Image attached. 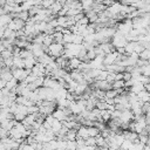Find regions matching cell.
I'll list each match as a JSON object with an SVG mask.
<instances>
[{
	"instance_id": "1",
	"label": "cell",
	"mask_w": 150,
	"mask_h": 150,
	"mask_svg": "<svg viewBox=\"0 0 150 150\" xmlns=\"http://www.w3.org/2000/svg\"><path fill=\"white\" fill-rule=\"evenodd\" d=\"M64 52V46L63 43H59V42H53L50 43L47 49H46V53L49 54L50 56L53 57H57V56H61Z\"/></svg>"
},
{
	"instance_id": "2",
	"label": "cell",
	"mask_w": 150,
	"mask_h": 150,
	"mask_svg": "<svg viewBox=\"0 0 150 150\" xmlns=\"http://www.w3.org/2000/svg\"><path fill=\"white\" fill-rule=\"evenodd\" d=\"M112 40H111V45L115 47V49H117V48H121V47H124L125 45H127V39H125V35H123L121 32H118L117 29H116V32H115V34L112 35V38H111Z\"/></svg>"
},
{
	"instance_id": "3",
	"label": "cell",
	"mask_w": 150,
	"mask_h": 150,
	"mask_svg": "<svg viewBox=\"0 0 150 150\" xmlns=\"http://www.w3.org/2000/svg\"><path fill=\"white\" fill-rule=\"evenodd\" d=\"M30 73H32V69H26V68H14L12 70L13 77L16 81H20V82H22L26 79V76L28 74H30Z\"/></svg>"
},
{
	"instance_id": "4",
	"label": "cell",
	"mask_w": 150,
	"mask_h": 150,
	"mask_svg": "<svg viewBox=\"0 0 150 150\" xmlns=\"http://www.w3.org/2000/svg\"><path fill=\"white\" fill-rule=\"evenodd\" d=\"M25 26H26V22L23 20H21L19 18H14V19H12V21L6 27L9 28V29H12V30H14V32H16L19 29H23Z\"/></svg>"
},
{
	"instance_id": "5",
	"label": "cell",
	"mask_w": 150,
	"mask_h": 150,
	"mask_svg": "<svg viewBox=\"0 0 150 150\" xmlns=\"http://www.w3.org/2000/svg\"><path fill=\"white\" fill-rule=\"evenodd\" d=\"M27 115H28L27 107H26V105H23V104H18L16 111H15V114H14V120H15V121L21 122V121H22Z\"/></svg>"
},
{
	"instance_id": "6",
	"label": "cell",
	"mask_w": 150,
	"mask_h": 150,
	"mask_svg": "<svg viewBox=\"0 0 150 150\" xmlns=\"http://www.w3.org/2000/svg\"><path fill=\"white\" fill-rule=\"evenodd\" d=\"M46 49L47 47H43L42 45H39V43H32V48H30V52L33 54V56H35L36 59L40 57L41 55H43L46 53Z\"/></svg>"
},
{
	"instance_id": "7",
	"label": "cell",
	"mask_w": 150,
	"mask_h": 150,
	"mask_svg": "<svg viewBox=\"0 0 150 150\" xmlns=\"http://www.w3.org/2000/svg\"><path fill=\"white\" fill-rule=\"evenodd\" d=\"M131 29H132V21L131 20H124L122 23L118 25V28H117V30L121 32L123 35L129 34V32Z\"/></svg>"
},
{
	"instance_id": "8",
	"label": "cell",
	"mask_w": 150,
	"mask_h": 150,
	"mask_svg": "<svg viewBox=\"0 0 150 150\" xmlns=\"http://www.w3.org/2000/svg\"><path fill=\"white\" fill-rule=\"evenodd\" d=\"M117 56H118V53L117 52H112V53H108L104 55L103 57V64L104 66H110V64H114L117 60Z\"/></svg>"
},
{
	"instance_id": "9",
	"label": "cell",
	"mask_w": 150,
	"mask_h": 150,
	"mask_svg": "<svg viewBox=\"0 0 150 150\" xmlns=\"http://www.w3.org/2000/svg\"><path fill=\"white\" fill-rule=\"evenodd\" d=\"M118 118L121 120V122H130L131 120H134V114L130 109H124L121 111V115Z\"/></svg>"
},
{
	"instance_id": "10",
	"label": "cell",
	"mask_w": 150,
	"mask_h": 150,
	"mask_svg": "<svg viewBox=\"0 0 150 150\" xmlns=\"http://www.w3.org/2000/svg\"><path fill=\"white\" fill-rule=\"evenodd\" d=\"M52 115H53V117L54 118H56V120H59V121H64L66 118H67V114H66V111L63 110V109H61V108H57V109H55L53 112H52Z\"/></svg>"
},
{
	"instance_id": "11",
	"label": "cell",
	"mask_w": 150,
	"mask_h": 150,
	"mask_svg": "<svg viewBox=\"0 0 150 150\" xmlns=\"http://www.w3.org/2000/svg\"><path fill=\"white\" fill-rule=\"evenodd\" d=\"M36 60H38V62H40V63H42V64L47 66V64H49L50 62L55 61V57H53V56H50L49 54L45 53L43 55H41V56H40V57H38Z\"/></svg>"
},
{
	"instance_id": "12",
	"label": "cell",
	"mask_w": 150,
	"mask_h": 150,
	"mask_svg": "<svg viewBox=\"0 0 150 150\" xmlns=\"http://www.w3.org/2000/svg\"><path fill=\"white\" fill-rule=\"evenodd\" d=\"M23 62H25V68L26 69H32L34 66H35V63L38 62V60H36V57L35 56H29V57H26V59H23Z\"/></svg>"
},
{
	"instance_id": "13",
	"label": "cell",
	"mask_w": 150,
	"mask_h": 150,
	"mask_svg": "<svg viewBox=\"0 0 150 150\" xmlns=\"http://www.w3.org/2000/svg\"><path fill=\"white\" fill-rule=\"evenodd\" d=\"M15 120H12V118H8V120H5L4 122H1L0 123V127L1 128H4L5 130H7V131H9L13 127H14V124H15Z\"/></svg>"
},
{
	"instance_id": "14",
	"label": "cell",
	"mask_w": 150,
	"mask_h": 150,
	"mask_svg": "<svg viewBox=\"0 0 150 150\" xmlns=\"http://www.w3.org/2000/svg\"><path fill=\"white\" fill-rule=\"evenodd\" d=\"M62 7H63V5H62V4H60V2L56 0V1H54V2L52 4V6L49 7V11H50V13H52V14L56 15V14L62 9Z\"/></svg>"
},
{
	"instance_id": "15",
	"label": "cell",
	"mask_w": 150,
	"mask_h": 150,
	"mask_svg": "<svg viewBox=\"0 0 150 150\" xmlns=\"http://www.w3.org/2000/svg\"><path fill=\"white\" fill-rule=\"evenodd\" d=\"M84 16H86V18H88L89 23H93V22H96V21H97L98 14H97L96 12H94L93 9H90V11H87V12L84 13Z\"/></svg>"
},
{
	"instance_id": "16",
	"label": "cell",
	"mask_w": 150,
	"mask_h": 150,
	"mask_svg": "<svg viewBox=\"0 0 150 150\" xmlns=\"http://www.w3.org/2000/svg\"><path fill=\"white\" fill-rule=\"evenodd\" d=\"M100 47H101V49L103 50V53H104V54H108V53H112V52H115V47L111 45V42L100 43Z\"/></svg>"
},
{
	"instance_id": "17",
	"label": "cell",
	"mask_w": 150,
	"mask_h": 150,
	"mask_svg": "<svg viewBox=\"0 0 150 150\" xmlns=\"http://www.w3.org/2000/svg\"><path fill=\"white\" fill-rule=\"evenodd\" d=\"M76 132H77V137H81V138H83V139H86L87 137H89L88 127H86V125H81V127L76 130Z\"/></svg>"
},
{
	"instance_id": "18",
	"label": "cell",
	"mask_w": 150,
	"mask_h": 150,
	"mask_svg": "<svg viewBox=\"0 0 150 150\" xmlns=\"http://www.w3.org/2000/svg\"><path fill=\"white\" fill-rule=\"evenodd\" d=\"M81 62H82V61H81L80 59H77L76 56H75V57H71V59L68 60V67H69L70 69H77Z\"/></svg>"
},
{
	"instance_id": "19",
	"label": "cell",
	"mask_w": 150,
	"mask_h": 150,
	"mask_svg": "<svg viewBox=\"0 0 150 150\" xmlns=\"http://www.w3.org/2000/svg\"><path fill=\"white\" fill-rule=\"evenodd\" d=\"M142 90H144V84H142L141 82H136V83H134V84L129 88V91H131V93H134V94H138V93L142 91Z\"/></svg>"
},
{
	"instance_id": "20",
	"label": "cell",
	"mask_w": 150,
	"mask_h": 150,
	"mask_svg": "<svg viewBox=\"0 0 150 150\" xmlns=\"http://www.w3.org/2000/svg\"><path fill=\"white\" fill-rule=\"evenodd\" d=\"M0 79L4 80L5 82L9 81L11 79H13V75H12V71L9 69H2L1 73H0Z\"/></svg>"
},
{
	"instance_id": "21",
	"label": "cell",
	"mask_w": 150,
	"mask_h": 150,
	"mask_svg": "<svg viewBox=\"0 0 150 150\" xmlns=\"http://www.w3.org/2000/svg\"><path fill=\"white\" fill-rule=\"evenodd\" d=\"M12 19H13V16L11 15V14H2V15H0V25L1 26H4V27H6L11 21H12Z\"/></svg>"
},
{
	"instance_id": "22",
	"label": "cell",
	"mask_w": 150,
	"mask_h": 150,
	"mask_svg": "<svg viewBox=\"0 0 150 150\" xmlns=\"http://www.w3.org/2000/svg\"><path fill=\"white\" fill-rule=\"evenodd\" d=\"M87 89H88L87 83H77V86H76V88L74 90V94L75 95H82V94H84V91Z\"/></svg>"
},
{
	"instance_id": "23",
	"label": "cell",
	"mask_w": 150,
	"mask_h": 150,
	"mask_svg": "<svg viewBox=\"0 0 150 150\" xmlns=\"http://www.w3.org/2000/svg\"><path fill=\"white\" fill-rule=\"evenodd\" d=\"M80 2L82 5V9H84V12H87V11H90L93 8L95 0H80Z\"/></svg>"
},
{
	"instance_id": "24",
	"label": "cell",
	"mask_w": 150,
	"mask_h": 150,
	"mask_svg": "<svg viewBox=\"0 0 150 150\" xmlns=\"http://www.w3.org/2000/svg\"><path fill=\"white\" fill-rule=\"evenodd\" d=\"M13 67L14 68H25L23 59H21L20 56H13Z\"/></svg>"
},
{
	"instance_id": "25",
	"label": "cell",
	"mask_w": 150,
	"mask_h": 150,
	"mask_svg": "<svg viewBox=\"0 0 150 150\" xmlns=\"http://www.w3.org/2000/svg\"><path fill=\"white\" fill-rule=\"evenodd\" d=\"M62 128V122L61 121H59V120H54V122L52 123V127H50V130L56 135L59 131H60V129Z\"/></svg>"
},
{
	"instance_id": "26",
	"label": "cell",
	"mask_w": 150,
	"mask_h": 150,
	"mask_svg": "<svg viewBox=\"0 0 150 150\" xmlns=\"http://www.w3.org/2000/svg\"><path fill=\"white\" fill-rule=\"evenodd\" d=\"M136 95H137V97H138L142 102H144V103H145V102H148V101L150 100V94H149L145 89H144V90H142V91H139V93H138V94H136Z\"/></svg>"
},
{
	"instance_id": "27",
	"label": "cell",
	"mask_w": 150,
	"mask_h": 150,
	"mask_svg": "<svg viewBox=\"0 0 150 150\" xmlns=\"http://www.w3.org/2000/svg\"><path fill=\"white\" fill-rule=\"evenodd\" d=\"M77 137V132L75 129H69L68 132L66 134V139L67 141H75Z\"/></svg>"
},
{
	"instance_id": "28",
	"label": "cell",
	"mask_w": 150,
	"mask_h": 150,
	"mask_svg": "<svg viewBox=\"0 0 150 150\" xmlns=\"http://www.w3.org/2000/svg\"><path fill=\"white\" fill-rule=\"evenodd\" d=\"M56 21H57V26H61L63 28H68V25H67V16L66 15H60L59 18H56Z\"/></svg>"
},
{
	"instance_id": "29",
	"label": "cell",
	"mask_w": 150,
	"mask_h": 150,
	"mask_svg": "<svg viewBox=\"0 0 150 150\" xmlns=\"http://www.w3.org/2000/svg\"><path fill=\"white\" fill-rule=\"evenodd\" d=\"M100 132H101L100 129L96 128L95 125H93V127H88V134H89L90 137H96V136L100 135Z\"/></svg>"
},
{
	"instance_id": "30",
	"label": "cell",
	"mask_w": 150,
	"mask_h": 150,
	"mask_svg": "<svg viewBox=\"0 0 150 150\" xmlns=\"http://www.w3.org/2000/svg\"><path fill=\"white\" fill-rule=\"evenodd\" d=\"M53 39H54V42L63 43V33L62 32H54L53 33Z\"/></svg>"
},
{
	"instance_id": "31",
	"label": "cell",
	"mask_w": 150,
	"mask_h": 150,
	"mask_svg": "<svg viewBox=\"0 0 150 150\" xmlns=\"http://www.w3.org/2000/svg\"><path fill=\"white\" fill-rule=\"evenodd\" d=\"M16 86H18V81H16L14 77L6 82V88H7V89H9V90H13Z\"/></svg>"
},
{
	"instance_id": "32",
	"label": "cell",
	"mask_w": 150,
	"mask_h": 150,
	"mask_svg": "<svg viewBox=\"0 0 150 150\" xmlns=\"http://www.w3.org/2000/svg\"><path fill=\"white\" fill-rule=\"evenodd\" d=\"M104 95H105L107 98H115L118 95V93H117L116 89H109V90H105Z\"/></svg>"
},
{
	"instance_id": "33",
	"label": "cell",
	"mask_w": 150,
	"mask_h": 150,
	"mask_svg": "<svg viewBox=\"0 0 150 150\" xmlns=\"http://www.w3.org/2000/svg\"><path fill=\"white\" fill-rule=\"evenodd\" d=\"M120 148H122V149H124V150H131V149H132V142L124 138V141L122 142V144H121Z\"/></svg>"
},
{
	"instance_id": "34",
	"label": "cell",
	"mask_w": 150,
	"mask_h": 150,
	"mask_svg": "<svg viewBox=\"0 0 150 150\" xmlns=\"http://www.w3.org/2000/svg\"><path fill=\"white\" fill-rule=\"evenodd\" d=\"M54 42V39H53V34L52 35H47L46 34V36H45V39H43V42H42V46L43 47H48L50 43H53Z\"/></svg>"
},
{
	"instance_id": "35",
	"label": "cell",
	"mask_w": 150,
	"mask_h": 150,
	"mask_svg": "<svg viewBox=\"0 0 150 150\" xmlns=\"http://www.w3.org/2000/svg\"><path fill=\"white\" fill-rule=\"evenodd\" d=\"M112 89H121V88H124V81L123 80H115L112 83Z\"/></svg>"
},
{
	"instance_id": "36",
	"label": "cell",
	"mask_w": 150,
	"mask_h": 150,
	"mask_svg": "<svg viewBox=\"0 0 150 150\" xmlns=\"http://www.w3.org/2000/svg\"><path fill=\"white\" fill-rule=\"evenodd\" d=\"M73 38H74V34L70 32V33H67V34H63V45L64 43H70L73 42Z\"/></svg>"
},
{
	"instance_id": "37",
	"label": "cell",
	"mask_w": 150,
	"mask_h": 150,
	"mask_svg": "<svg viewBox=\"0 0 150 150\" xmlns=\"http://www.w3.org/2000/svg\"><path fill=\"white\" fill-rule=\"evenodd\" d=\"M43 80H45V76H38V77L34 80L33 84H34L36 88H40V87H42V84H43Z\"/></svg>"
},
{
	"instance_id": "38",
	"label": "cell",
	"mask_w": 150,
	"mask_h": 150,
	"mask_svg": "<svg viewBox=\"0 0 150 150\" xmlns=\"http://www.w3.org/2000/svg\"><path fill=\"white\" fill-rule=\"evenodd\" d=\"M32 55H33L32 52L28 50V49H21V50H20V54H19V56H20L21 59H26V57H29V56H32Z\"/></svg>"
},
{
	"instance_id": "39",
	"label": "cell",
	"mask_w": 150,
	"mask_h": 150,
	"mask_svg": "<svg viewBox=\"0 0 150 150\" xmlns=\"http://www.w3.org/2000/svg\"><path fill=\"white\" fill-rule=\"evenodd\" d=\"M84 143L86 145H90V146H96V138L95 137H87L84 139Z\"/></svg>"
},
{
	"instance_id": "40",
	"label": "cell",
	"mask_w": 150,
	"mask_h": 150,
	"mask_svg": "<svg viewBox=\"0 0 150 150\" xmlns=\"http://www.w3.org/2000/svg\"><path fill=\"white\" fill-rule=\"evenodd\" d=\"M76 148H77V145H76V141H67L66 150H75Z\"/></svg>"
},
{
	"instance_id": "41",
	"label": "cell",
	"mask_w": 150,
	"mask_h": 150,
	"mask_svg": "<svg viewBox=\"0 0 150 150\" xmlns=\"http://www.w3.org/2000/svg\"><path fill=\"white\" fill-rule=\"evenodd\" d=\"M73 42L76 43V45H82V42H83V36L80 35V34H74Z\"/></svg>"
},
{
	"instance_id": "42",
	"label": "cell",
	"mask_w": 150,
	"mask_h": 150,
	"mask_svg": "<svg viewBox=\"0 0 150 150\" xmlns=\"http://www.w3.org/2000/svg\"><path fill=\"white\" fill-rule=\"evenodd\" d=\"M35 79H36V76H35V75H33V74L30 73V74H28V75L26 76V79L23 80V82H25V83H27V84H28V83H33Z\"/></svg>"
},
{
	"instance_id": "43",
	"label": "cell",
	"mask_w": 150,
	"mask_h": 150,
	"mask_svg": "<svg viewBox=\"0 0 150 150\" xmlns=\"http://www.w3.org/2000/svg\"><path fill=\"white\" fill-rule=\"evenodd\" d=\"M141 68H142V75L150 76V64L149 63L145 64V66H143V67H141Z\"/></svg>"
},
{
	"instance_id": "44",
	"label": "cell",
	"mask_w": 150,
	"mask_h": 150,
	"mask_svg": "<svg viewBox=\"0 0 150 150\" xmlns=\"http://www.w3.org/2000/svg\"><path fill=\"white\" fill-rule=\"evenodd\" d=\"M76 25H80V26H88V25H89V20H88V18L83 16L82 19H80V20L76 22Z\"/></svg>"
},
{
	"instance_id": "45",
	"label": "cell",
	"mask_w": 150,
	"mask_h": 150,
	"mask_svg": "<svg viewBox=\"0 0 150 150\" xmlns=\"http://www.w3.org/2000/svg\"><path fill=\"white\" fill-rule=\"evenodd\" d=\"M139 82H141L142 84L150 83V76H146V75H141V77H139Z\"/></svg>"
},
{
	"instance_id": "46",
	"label": "cell",
	"mask_w": 150,
	"mask_h": 150,
	"mask_svg": "<svg viewBox=\"0 0 150 150\" xmlns=\"http://www.w3.org/2000/svg\"><path fill=\"white\" fill-rule=\"evenodd\" d=\"M54 1H55V0H42V2H41V6H42L43 8H49Z\"/></svg>"
},
{
	"instance_id": "47",
	"label": "cell",
	"mask_w": 150,
	"mask_h": 150,
	"mask_svg": "<svg viewBox=\"0 0 150 150\" xmlns=\"http://www.w3.org/2000/svg\"><path fill=\"white\" fill-rule=\"evenodd\" d=\"M95 56H96V53H95L94 48H93V49H90V50H87V59H88L89 61H90V60H93Z\"/></svg>"
},
{
	"instance_id": "48",
	"label": "cell",
	"mask_w": 150,
	"mask_h": 150,
	"mask_svg": "<svg viewBox=\"0 0 150 150\" xmlns=\"http://www.w3.org/2000/svg\"><path fill=\"white\" fill-rule=\"evenodd\" d=\"M148 136H149V135L138 134V141H139L141 143H143V144H146V142H148Z\"/></svg>"
},
{
	"instance_id": "49",
	"label": "cell",
	"mask_w": 150,
	"mask_h": 150,
	"mask_svg": "<svg viewBox=\"0 0 150 150\" xmlns=\"http://www.w3.org/2000/svg\"><path fill=\"white\" fill-rule=\"evenodd\" d=\"M115 74H116V73H108L105 81L109 82V83H112V82L115 81Z\"/></svg>"
},
{
	"instance_id": "50",
	"label": "cell",
	"mask_w": 150,
	"mask_h": 150,
	"mask_svg": "<svg viewBox=\"0 0 150 150\" xmlns=\"http://www.w3.org/2000/svg\"><path fill=\"white\" fill-rule=\"evenodd\" d=\"M4 64L6 67H13V56L8 59H4Z\"/></svg>"
},
{
	"instance_id": "51",
	"label": "cell",
	"mask_w": 150,
	"mask_h": 150,
	"mask_svg": "<svg viewBox=\"0 0 150 150\" xmlns=\"http://www.w3.org/2000/svg\"><path fill=\"white\" fill-rule=\"evenodd\" d=\"M120 115H121V111L117 110V109H115V110L111 111V118H118Z\"/></svg>"
},
{
	"instance_id": "52",
	"label": "cell",
	"mask_w": 150,
	"mask_h": 150,
	"mask_svg": "<svg viewBox=\"0 0 150 150\" xmlns=\"http://www.w3.org/2000/svg\"><path fill=\"white\" fill-rule=\"evenodd\" d=\"M129 80H131V73L123 71V81H129Z\"/></svg>"
},
{
	"instance_id": "53",
	"label": "cell",
	"mask_w": 150,
	"mask_h": 150,
	"mask_svg": "<svg viewBox=\"0 0 150 150\" xmlns=\"http://www.w3.org/2000/svg\"><path fill=\"white\" fill-rule=\"evenodd\" d=\"M115 80H123V73H116L115 74Z\"/></svg>"
},
{
	"instance_id": "54",
	"label": "cell",
	"mask_w": 150,
	"mask_h": 150,
	"mask_svg": "<svg viewBox=\"0 0 150 150\" xmlns=\"http://www.w3.org/2000/svg\"><path fill=\"white\" fill-rule=\"evenodd\" d=\"M144 89L150 94V83H146V84H144Z\"/></svg>"
},
{
	"instance_id": "55",
	"label": "cell",
	"mask_w": 150,
	"mask_h": 150,
	"mask_svg": "<svg viewBox=\"0 0 150 150\" xmlns=\"http://www.w3.org/2000/svg\"><path fill=\"white\" fill-rule=\"evenodd\" d=\"M146 145H149V146H150V135L148 136V142H146Z\"/></svg>"
},
{
	"instance_id": "56",
	"label": "cell",
	"mask_w": 150,
	"mask_h": 150,
	"mask_svg": "<svg viewBox=\"0 0 150 150\" xmlns=\"http://www.w3.org/2000/svg\"><path fill=\"white\" fill-rule=\"evenodd\" d=\"M148 63H149V64H150V57H149V59H148Z\"/></svg>"
},
{
	"instance_id": "57",
	"label": "cell",
	"mask_w": 150,
	"mask_h": 150,
	"mask_svg": "<svg viewBox=\"0 0 150 150\" xmlns=\"http://www.w3.org/2000/svg\"><path fill=\"white\" fill-rule=\"evenodd\" d=\"M118 150H124V149H122V148H120V149H118Z\"/></svg>"
},
{
	"instance_id": "58",
	"label": "cell",
	"mask_w": 150,
	"mask_h": 150,
	"mask_svg": "<svg viewBox=\"0 0 150 150\" xmlns=\"http://www.w3.org/2000/svg\"><path fill=\"white\" fill-rule=\"evenodd\" d=\"M148 103H149V104H150V100H149V101H148Z\"/></svg>"
}]
</instances>
